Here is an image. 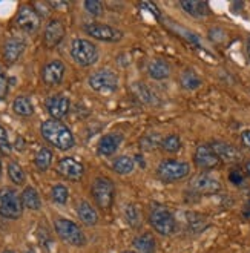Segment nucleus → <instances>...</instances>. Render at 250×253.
Segmentation results:
<instances>
[{
  "label": "nucleus",
  "instance_id": "nucleus-10",
  "mask_svg": "<svg viewBox=\"0 0 250 253\" xmlns=\"http://www.w3.org/2000/svg\"><path fill=\"white\" fill-rule=\"evenodd\" d=\"M84 31L87 36H91L101 42L115 43L123 39V33L120 29H117L111 25H105V23H87L84 25Z\"/></svg>",
  "mask_w": 250,
  "mask_h": 253
},
{
  "label": "nucleus",
  "instance_id": "nucleus-40",
  "mask_svg": "<svg viewBox=\"0 0 250 253\" xmlns=\"http://www.w3.org/2000/svg\"><path fill=\"white\" fill-rule=\"evenodd\" d=\"M134 161H137V163H138V166H140V168H144V166H146V163H144V158H143V157H141L140 154L134 157Z\"/></svg>",
  "mask_w": 250,
  "mask_h": 253
},
{
  "label": "nucleus",
  "instance_id": "nucleus-47",
  "mask_svg": "<svg viewBox=\"0 0 250 253\" xmlns=\"http://www.w3.org/2000/svg\"><path fill=\"white\" fill-rule=\"evenodd\" d=\"M123 253H135V252H130V250H127V252H123Z\"/></svg>",
  "mask_w": 250,
  "mask_h": 253
},
{
  "label": "nucleus",
  "instance_id": "nucleus-43",
  "mask_svg": "<svg viewBox=\"0 0 250 253\" xmlns=\"http://www.w3.org/2000/svg\"><path fill=\"white\" fill-rule=\"evenodd\" d=\"M246 173L250 176V160L247 161V165H246Z\"/></svg>",
  "mask_w": 250,
  "mask_h": 253
},
{
  "label": "nucleus",
  "instance_id": "nucleus-20",
  "mask_svg": "<svg viewBox=\"0 0 250 253\" xmlns=\"http://www.w3.org/2000/svg\"><path fill=\"white\" fill-rule=\"evenodd\" d=\"M180 6L195 19H204L210 16V6L209 3L201 2V0H181Z\"/></svg>",
  "mask_w": 250,
  "mask_h": 253
},
{
  "label": "nucleus",
  "instance_id": "nucleus-11",
  "mask_svg": "<svg viewBox=\"0 0 250 253\" xmlns=\"http://www.w3.org/2000/svg\"><path fill=\"white\" fill-rule=\"evenodd\" d=\"M190 189L195 193H200V195H215L221 190V183L210 173H200L192 178Z\"/></svg>",
  "mask_w": 250,
  "mask_h": 253
},
{
  "label": "nucleus",
  "instance_id": "nucleus-14",
  "mask_svg": "<svg viewBox=\"0 0 250 253\" xmlns=\"http://www.w3.org/2000/svg\"><path fill=\"white\" fill-rule=\"evenodd\" d=\"M65 76V65L60 60H52L42 69V80L48 86H57L62 83Z\"/></svg>",
  "mask_w": 250,
  "mask_h": 253
},
{
  "label": "nucleus",
  "instance_id": "nucleus-17",
  "mask_svg": "<svg viewBox=\"0 0 250 253\" xmlns=\"http://www.w3.org/2000/svg\"><path fill=\"white\" fill-rule=\"evenodd\" d=\"M210 146L221 163H238L241 160V152L226 141H213Z\"/></svg>",
  "mask_w": 250,
  "mask_h": 253
},
{
  "label": "nucleus",
  "instance_id": "nucleus-28",
  "mask_svg": "<svg viewBox=\"0 0 250 253\" xmlns=\"http://www.w3.org/2000/svg\"><path fill=\"white\" fill-rule=\"evenodd\" d=\"M34 161H36L37 169H39V170H42V172H45V170H48V169H49L51 163H52V152L49 151L48 147H42L40 151L37 152V155H36Z\"/></svg>",
  "mask_w": 250,
  "mask_h": 253
},
{
  "label": "nucleus",
  "instance_id": "nucleus-8",
  "mask_svg": "<svg viewBox=\"0 0 250 253\" xmlns=\"http://www.w3.org/2000/svg\"><path fill=\"white\" fill-rule=\"evenodd\" d=\"M89 86L97 92L111 94L119 87V79H117L115 72L109 69H100L89 77Z\"/></svg>",
  "mask_w": 250,
  "mask_h": 253
},
{
  "label": "nucleus",
  "instance_id": "nucleus-6",
  "mask_svg": "<svg viewBox=\"0 0 250 253\" xmlns=\"http://www.w3.org/2000/svg\"><path fill=\"white\" fill-rule=\"evenodd\" d=\"M92 197L101 211H109L115 197L114 181L108 176H97L92 183Z\"/></svg>",
  "mask_w": 250,
  "mask_h": 253
},
{
  "label": "nucleus",
  "instance_id": "nucleus-23",
  "mask_svg": "<svg viewBox=\"0 0 250 253\" xmlns=\"http://www.w3.org/2000/svg\"><path fill=\"white\" fill-rule=\"evenodd\" d=\"M77 213H79V218L84 222L86 226H95L97 224L98 215H97L94 207L87 201H80L77 204Z\"/></svg>",
  "mask_w": 250,
  "mask_h": 253
},
{
  "label": "nucleus",
  "instance_id": "nucleus-9",
  "mask_svg": "<svg viewBox=\"0 0 250 253\" xmlns=\"http://www.w3.org/2000/svg\"><path fill=\"white\" fill-rule=\"evenodd\" d=\"M16 23L22 31L33 34L40 26V14L33 5H22L17 12Z\"/></svg>",
  "mask_w": 250,
  "mask_h": 253
},
{
  "label": "nucleus",
  "instance_id": "nucleus-39",
  "mask_svg": "<svg viewBox=\"0 0 250 253\" xmlns=\"http://www.w3.org/2000/svg\"><path fill=\"white\" fill-rule=\"evenodd\" d=\"M241 143L247 151H250V129H246L241 132Z\"/></svg>",
  "mask_w": 250,
  "mask_h": 253
},
{
  "label": "nucleus",
  "instance_id": "nucleus-3",
  "mask_svg": "<svg viewBox=\"0 0 250 253\" xmlns=\"http://www.w3.org/2000/svg\"><path fill=\"white\" fill-rule=\"evenodd\" d=\"M190 173V165L180 160H163L157 168V176L163 183L181 181Z\"/></svg>",
  "mask_w": 250,
  "mask_h": 253
},
{
  "label": "nucleus",
  "instance_id": "nucleus-13",
  "mask_svg": "<svg viewBox=\"0 0 250 253\" xmlns=\"http://www.w3.org/2000/svg\"><path fill=\"white\" fill-rule=\"evenodd\" d=\"M195 165L203 169V170H212L215 168L219 166V158L216 157V154L213 152V149L210 144H201L197 147L195 151V157H194Z\"/></svg>",
  "mask_w": 250,
  "mask_h": 253
},
{
  "label": "nucleus",
  "instance_id": "nucleus-16",
  "mask_svg": "<svg viewBox=\"0 0 250 253\" xmlns=\"http://www.w3.org/2000/svg\"><path fill=\"white\" fill-rule=\"evenodd\" d=\"M46 109L54 120H60L69 112V98L63 94L52 95L46 100Z\"/></svg>",
  "mask_w": 250,
  "mask_h": 253
},
{
  "label": "nucleus",
  "instance_id": "nucleus-29",
  "mask_svg": "<svg viewBox=\"0 0 250 253\" xmlns=\"http://www.w3.org/2000/svg\"><path fill=\"white\" fill-rule=\"evenodd\" d=\"M161 149H163L165 152H169V154H176L180 152V149L183 146L181 143V138L178 135H175V133H172V135H167L166 138L161 140Z\"/></svg>",
  "mask_w": 250,
  "mask_h": 253
},
{
  "label": "nucleus",
  "instance_id": "nucleus-22",
  "mask_svg": "<svg viewBox=\"0 0 250 253\" xmlns=\"http://www.w3.org/2000/svg\"><path fill=\"white\" fill-rule=\"evenodd\" d=\"M134 249H135V253H155L157 250L155 236L149 232L138 235L134 240Z\"/></svg>",
  "mask_w": 250,
  "mask_h": 253
},
{
  "label": "nucleus",
  "instance_id": "nucleus-18",
  "mask_svg": "<svg viewBox=\"0 0 250 253\" xmlns=\"http://www.w3.org/2000/svg\"><path fill=\"white\" fill-rule=\"evenodd\" d=\"M122 143H123L122 133H106V135H103L100 138L97 151L103 157H111L117 152V149L122 146Z\"/></svg>",
  "mask_w": 250,
  "mask_h": 253
},
{
  "label": "nucleus",
  "instance_id": "nucleus-36",
  "mask_svg": "<svg viewBox=\"0 0 250 253\" xmlns=\"http://www.w3.org/2000/svg\"><path fill=\"white\" fill-rule=\"evenodd\" d=\"M158 144H161V141L158 140L157 133H155V135H154V133H151V135H146L144 138H141V146L144 149H154Z\"/></svg>",
  "mask_w": 250,
  "mask_h": 253
},
{
  "label": "nucleus",
  "instance_id": "nucleus-27",
  "mask_svg": "<svg viewBox=\"0 0 250 253\" xmlns=\"http://www.w3.org/2000/svg\"><path fill=\"white\" fill-rule=\"evenodd\" d=\"M135 168V161L132 157H127V155H122L119 158H115L114 163H112V169L120 173V175H127L134 170Z\"/></svg>",
  "mask_w": 250,
  "mask_h": 253
},
{
  "label": "nucleus",
  "instance_id": "nucleus-7",
  "mask_svg": "<svg viewBox=\"0 0 250 253\" xmlns=\"http://www.w3.org/2000/svg\"><path fill=\"white\" fill-rule=\"evenodd\" d=\"M55 232L62 240L71 246L82 247L86 243V238L82 232V229L76 224L74 221L66 218H58L55 221Z\"/></svg>",
  "mask_w": 250,
  "mask_h": 253
},
{
  "label": "nucleus",
  "instance_id": "nucleus-45",
  "mask_svg": "<svg viewBox=\"0 0 250 253\" xmlns=\"http://www.w3.org/2000/svg\"><path fill=\"white\" fill-rule=\"evenodd\" d=\"M2 253H14V252H12V250H9V249H8V250H3V252H2Z\"/></svg>",
  "mask_w": 250,
  "mask_h": 253
},
{
  "label": "nucleus",
  "instance_id": "nucleus-5",
  "mask_svg": "<svg viewBox=\"0 0 250 253\" xmlns=\"http://www.w3.org/2000/svg\"><path fill=\"white\" fill-rule=\"evenodd\" d=\"M71 55L80 66H92L98 60L97 46L86 39H74L71 44Z\"/></svg>",
  "mask_w": 250,
  "mask_h": 253
},
{
  "label": "nucleus",
  "instance_id": "nucleus-26",
  "mask_svg": "<svg viewBox=\"0 0 250 253\" xmlns=\"http://www.w3.org/2000/svg\"><path fill=\"white\" fill-rule=\"evenodd\" d=\"M12 109L20 117H31L34 114V106H33L31 100H29L28 97H23V95L17 97L12 101Z\"/></svg>",
  "mask_w": 250,
  "mask_h": 253
},
{
  "label": "nucleus",
  "instance_id": "nucleus-19",
  "mask_svg": "<svg viewBox=\"0 0 250 253\" xmlns=\"http://www.w3.org/2000/svg\"><path fill=\"white\" fill-rule=\"evenodd\" d=\"M25 46H26V43L22 39L12 37V39L6 40L5 46H3V58H5V62L9 63V65L16 63L19 60V57L23 54Z\"/></svg>",
  "mask_w": 250,
  "mask_h": 253
},
{
  "label": "nucleus",
  "instance_id": "nucleus-44",
  "mask_svg": "<svg viewBox=\"0 0 250 253\" xmlns=\"http://www.w3.org/2000/svg\"><path fill=\"white\" fill-rule=\"evenodd\" d=\"M25 253H36V252H34V250H33V249H28V250H26V252H25Z\"/></svg>",
  "mask_w": 250,
  "mask_h": 253
},
{
  "label": "nucleus",
  "instance_id": "nucleus-30",
  "mask_svg": "<svg viewBox=\"0 0 250 253\" xmlns=\"http://www.w3.org/2000/svg\"><path fill=\"white\" fill-rule=\"evenodd\" d=\"M8 176L14 184H23L25 183V172L19 163H9L8 165Z\"/></svg>",
  "mask_w": 250,
  "mask_h": 253
},
{
  "label": "nucleus",
  "instance_id": "nucleus-38",
  "mask_svg": "<svg viewBox=\"0 0 250 253\" xmlns=\"http://www.w3.org/2000/svg\"><path fill=\"white\" fill-rule=\"evenodd\" d=\"M140 6H141V8H144V9H149L154 17H157V19H160V17H161V12H160L158 6H157L155 3H152V2H143Z\"/></svg>",
  "mask_w": 250,
  "mask_h": 253
},
{
  "label": "nucleus",
  "instance_id": "nucleus-12",
  "mask_svg": "<svg viewBox=\"0 0 250 253\" xmlns=\"http://www.w3.org/2000/svg\"><path fill=\"white\" fill-rule=\"evenodd\" d=\"M57 172L63 178L71 181H79L84 173V168L80 161H77L72 157H65L57 163Z\"/></svg>",
  "mask_w": 250,
  "mask_h": 253
},
{
  "label": "nucleus",
  "instance_id": "nucleus-35",
  "mask_svg": "<svg viewBox=\"0 0 250 253\" xmlns=\"http://www.w3.org/2000/svg\"><path fill=\"white\" fill-rule=\"evenodd\" d=\"M229 180L235 186H243V183H244V173L240 169L235 168V169H232L229 172Z\"/></svg>",
  "mask_w": 250,
  "mask_h": 253
},
{
  "label": "nucleus",
  "instance_id": "nucleus-34",
  "mask_svg": "<svg viewBox=\"0 0 250 253\" xmlns=\"http://www.w3.org/2000/svg\"><path fill=\"white\" fill-rule=\"evenodd\" d=\"M84 8L94 17H98V16H101V14H103V3L98 2V0H86Z\"/></svg>",
  "mask_w": 250,
  "mask_h": 253
},
{
  "label": "nucleus",
  "instance_id": "nucleus-46",
  "mask_svg": "<svg viewBox=\"0 0 250 253\" xmlns=\"http://www.w3.org/2000/svg\"><path fill=\"white\" fill-rule=\"evenodd\" d=\"M0 173H2V161H0Z\"/></svg>",
  "mask_w": 250,
  "mask_h": 253
},
{
  "label": "nucleus",
  "instance_id": "nucleus-37",
  "mask_svg": "<svg viewBox=\"0 0 250 253\" xmlns=\"http://www.w3.org/2000/svg\"><path fill=\"white\" fill-rule=\"evenodd\" d=\"M8 94V79L3 74V71H0V100H3Z\"/></svg>",
  "mask_w": 250,
  "mask_h": 253
},
{
  "label": "nucleus",
  "instance_id": "nucleus-24",
  "mask_svg": "<svg viewBox=\"0 0 250 253\" xmlns=\"http://www.w3.org/2000/svg\"><path fill=\"white\" fill-rule=\"evenodd\" d=\"M22 203L26 209L29 211H39L42 207V200L39 197V192L34 189V187H26L23 192H22Z\"/></svg>",
  "mask_w": 250,
  "mask_h": 253
},
{
  "label": "nucleus",
  "instance_id": "nucleus-4",
  "mask_svg": "<svg viewBox=\"0 0 250 253\" xmlns=\"http://www.w3.org/2000/svg\"><path fill=\"white\" fill-rule=\"evenodd\" d=\"M23 212V203L19 193L11 189H0V216L6 219H19Z\"/></svg>",
  "mask_w": 250,
  "mask_h": 253
},
{
  "label": "nucleus",
  "instance_id": "nucleus-33",
  "mask_svg": "<svg viewBox=\"0 0 250 253\" xmlns=\"http://www.w3.org/2000/svg\"><path fill=\"white\" fill-rule=\"evenodd\" d=\"M0 152L6 157L11 154V143L8 138V132L5 130V127L2 125H0Z\"/></svg>",
  "mask_w": 250,
  "mask_h": 253
},
{
  "label": "nucleus",
  "instance_id": "nucleus-2",
  "mask_svg": "<svg viewBox=\"0 0 250 253\" xmlns=\"http://www.w3.org/2000/svg\"><path fill=\"white\" fill-rule=\"evenodd\" d=\"M149 224L151 227L163 236H169L176 229V221L173 213L163 204H154L149 212Z\"/></svg>",
  "mask_w": 250,
  "mask_h": 253
},
{
  "label": "nucleus",
  "instance_id": "nucleus-32",
  "mask_svg": "<svg viewBox=\"0 0 250 253\" xmlns=\"http://www.w3.org/2000/svg\"><path fill=\"white\" fill-rule=\"evenodd\" d=\"M51 197H52V200H54L57 204H65V203L68 201L69 192H68V189H66L65 186L57 184V186H54L52 190H51Z\"/></svg>",
  "mask_w": 250,
  "mask_h": 253
},
{
  "label": "nucleus",
  "instance_id": "nucleus-15",
  "mask_svg": "<svg viewBox=\"0 0 250 253\" xmlns=\"http://www.w3.org/2000/svg\"><path fill=\"white\" fill-rule=\"evenodd\" d=\"M65 37V25L62 20H51L46 28H45V34H43V42H45L46 48H55L58 43H60Z\"/></svg>",
  "mask_w": 250,
  "mask_h": 253
},
{
  "label": "nucleus",
  "instance_id": "nucleus-31",
  "mask_svg": "<svg viewBox=\"0 0 250 253\" xmlns=\"http://www.w3.org/2000/svg\"><path fill=\"white\" fill-rule=\"evenodd\" d=\"M125 219L130 227H138L140 226V213L138 209L134 204H127L125 209Z\"/></svg>",
  "mask_w": 250,
  "mask_h": 253
},
{
  "label": "nucleus",
  "instance_id": "nucleus-1",
  "mask_svg": "<svg viewBox=\"0 0 250 253\" xmlns=\"http://www.w3.org/2000/svg\"><path fill=\"white\" fill-rule=\"evenodd\" d=\"M40 132L43 138L54 147L60 149V151H68L76 143L69 127H66L60 120H54V118L43 122L40 126Z\"/></svg>",
  "mask_w": 250,
  "mask_h": 253
},
{
  "label": "nucleus",
  "instance_id": "nucleus-42",
  "mask_svg": "<svg viewBox=\"0 0 250 253\" xmlns=\"http://www.w3.org/2000/svg\"><path fill=\"white\" fill-rule=\"evenodd\" d=\"M246 52H247V57H249V60H250V37L247 39V43H246Z\"/></svg>",
  "mask_w": 250,
  "mask_h": 253
},
{
  "label": "nucleus",
  "instance_id": "nucleus-41",
  "mask_svg": "<svg viewBox=\"0 0 250 253\" xmlns=\"http://www.w3.org/2000/svg\"><path fill=\"white\" fill-rule=\"evenodd\" d=\"M243 215H244L246 218H250V201H247V203H246L244 211H243Z\"/></svg>",
  "mask_w": 250,
  "mask_h": 253
},
{
  "label": "nucleus",
  "instance_id": "nucleus-21",
  "mask_svg": "<svg viewBox=\"0 0 250 253\" xmlns=\"http://www.w3.org/2000/svg\"><path fill=\"white\" fill-rule=\"evenodd\" d=\"M148 74L154 80H165L170 76V66L165 58H154L148 66Z\"/></svg>",
  "mask_w": 250,
  "mask_h": 253
},
{
  "label": "nucleus",
  "instance_id": "nucleus-25",
  "mask_svg": "<svg viewBox=\"0 0 250 253\" xmlns=\"http://www.w3.org/2000/svg\"><path fill=\"white\" fill-rule=\"evenodd\" d=\"M180 83L186 89V91H195L201 86V79L198 77V74L192 69H186L180 76Z\"/></svg>",
  "mask_w": 250,
  "mask_h": 253
}]
</instances>
